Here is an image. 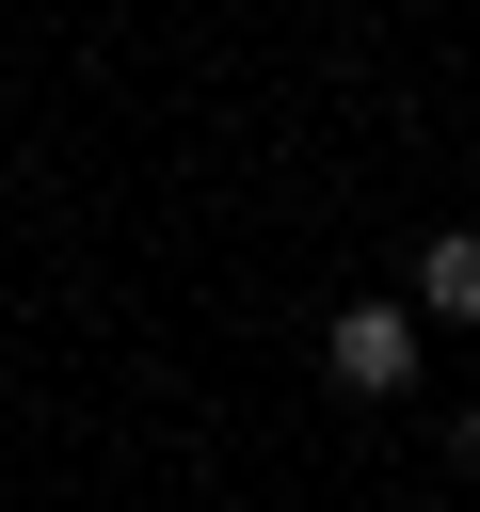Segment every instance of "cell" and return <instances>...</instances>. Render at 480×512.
Masks as SVG:
<instances>
[{"label":"cell","instance_id":"2","mask_svg":"<svg viewBox=\"0 0 480 512\" xmlns=\"http://www.w3.org/2000/svg\"><path fill=\"white\" fill-rule=\"evenodd\" d=\"M400 304H416L432 336H480V224H432V240L400 256Z\"/></svg>","mask_w":480,"mask_h":512},{"label":"cell","instance_id":"4","mask_svg":"<svg viewBox=\"0 0 480 512\" xmlns=\"http://www.w3.org/2000/svg\"><path fill=\"white\" fill-rule=\"evenodd\" d=\"M0 432H16V416H0Z\"/></svg>","mask_w":480,"mask_h":512},{"label":"cell","instance_id":"1","mask_svg":"<svg viewBox=\"0 0 480 512\" xmlns=\"http://www.w3.org/2000/svg\"><path fill=\"white\" fill-rule=\"evenodd\" d=\"M416 352H432V320H416L400 288H352V304L320 320V368H336V400H416Z\"/></svg>","mask_w":480,"mask_h":512},{"label":"cell","instance_id":"3","mask_svg":"<svg viewBox=\"0 0 480 512\" xmlns=\"http://www.w3.org/2000/svg\"><path fill=\"white\" fill-rule=\"evenodd\" d=\"M432 448H448V464H480V400H448V432H432Z\"/></svg>","mask_w":480,"mask_h":512}]
</instances>
